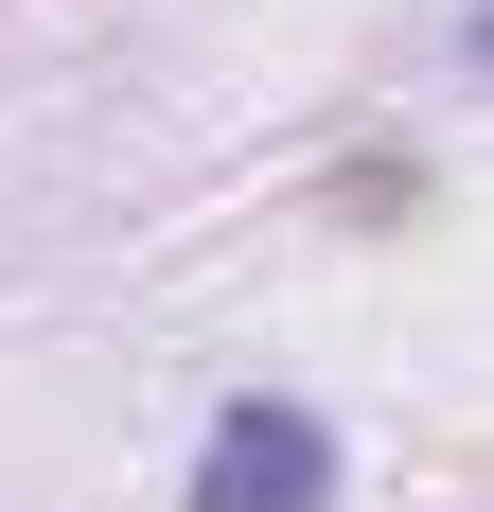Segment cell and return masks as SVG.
Returning <instances> with one entry per match:
<instances>
[{"mask_svg":"<svg viewBox=\"0 0 494 512\" xmlns=\"http://www.w3.org/2000/svg\"><path fill=\"white\" fill-rule=\"evenodd\" d=\"M195 512H336V424L283 389H230L195 442Z\"/></svg>","mask_w":494,"mask_h":512,"instance_id":"1","label":"cell"},{"mask_svg":"<svg viewBox=\"0 0 494 512\" xmlns=\"http://www.w3.org/2000/svg\"><path fill=\"white\" fill-rule=\"evenodd\" d=\"M459 53H477V71H494V0H477V36H459Z\"/></svg>","mask_w":494,"mask_h":512,"instance_id":"2","label":"cell"}]
</instances>
